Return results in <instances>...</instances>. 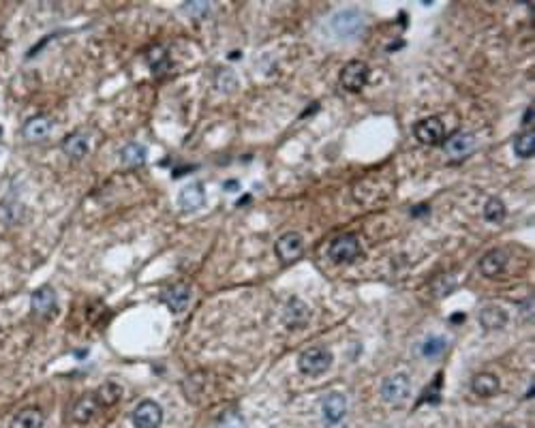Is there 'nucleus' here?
<instances>
[{
  "mask_svg": "<svg viewBox=\"0 0 535 428\" xmlns=\"http://www.w3.org/2000/svg\"><path fill=\"white\" fill-rule=\"evenodd\" d=\"M330 366H332V353L326 347H308L298 358V368L306 377L324 374Z\"/></svg>",
  "mask_w": 535,
  "mask_h": 428,
  "instance_id": "obj_1",
  "label": "nucleus"
},
{
  "mask_svg": "<svg viewBox=\"0 0 535 428\" xmlns=\"http://www.w3.org/2000/svg\"><path fill=\"white\" fill-rule=\"evenodd\" d=\"M411 396V382L405 372H396L382 384V398L392 407H403Z\"/></svg>",
  "mask_w": 535,
  "mask_h": 428,
  "instance_id": "obj_2",
  "label": "nucleus"
},
{
  "mask_svg": "<svg viewBox=\"0 0 535 428\" xmlns=\"http://www.w3.org/2000/svg\"><path fill=\"white\" fill-rule=\"evenodd\" d=\"M330 24H332L334 34H339L341 39H355L364 30V18L355 9H343V11H339L332 18Z\"/></svg>",
  "mask_w": 535,
  "mask_h": 428,
  "instance_id": "obj_3",
  "label": "nucleus"
},
{
  "mask_svg": "<svg viewBox=\"0 0 535 428\" xmlns=\"http://www.w3.org/2000/svg\"><path fill=\"white\" fill-rule=\"evenodd\" d=\"M368 77H370V69L366 63L362 61H351L343 67L341 71V86L347 90V92H360L366 84H368Z\"/></svg>",
  "mask_w": 535,
  "mask_h": 428,
  "instance_id": "obj_4",
  "label": "nucleus"
},
{
  "mask_svg": "<svg viewBox=\"0 0 535 428\" xmlns=\"http://www.w3.org/2000/svg\"><path fill=\"white\" fill-rule=\"evenodd\" d=\"M358 255H360V242L351 234H343V236L334 238L328 248V257L334 263H351L358 259Z\"/></svg>",
  "mask_w": 535,
  "mask_h": 428,
  "instance_id": "obj_5",
  "label": "nucleus"
},
{
  "mask_svg": "<svg viewBox=\"0 0 535 428\" xmlns=\"http://www.w3.org/2000/svg\"><path fill=\"white\" fill-rule=\"evenodd\" d=\"M475 150V135L469 131H456L443 141V152L450 160H462Z\"/></svg>",
  "mask_w": 535,
  "mask_h": 428,
  "instance_id": "obj_6",
  "label": "nucleus"
},
{
  "mask_svg": "<svg viewBox=\"0 0 535 428\" xmlns=\"http://www.w3.org/2000/svg\"><path fill=\"white\" fill-rule=\"evenodd\" d=\"M413 133H415L417 141L424 146H437L446 139V127L437 116H428V118L420 120L413 127Z\"/></svg>",
  "mask_w": 535,
  "mask_h": 428,
  "instance_id": "obj_7",
  "label": "nucleus"
},
{
  "mask_svg": "<svg viewBox=\"0 0 535 428\" xmlns=\"http://www.w3.org/2000/svg\"><path fill=\"white\" fill-rule=\"evenodd\" d=\"M163 424V409L154 401H141L133 411L135 428H160Z\"/></svg>",
  "mask_w": 535,
  "mask_h": 428,
  "instance_id": "obj_8",
  "label": "nucleus"
},
{
  "mask_svg": "<svg viewBox=\"0 0 535 428\" xmlns=\"http://www.w3.org/2000/svg\"><path fill=\"white\" fill-rule=\"evenodd\" d=\"M275 251H277V255H279V259L283 263L296 261L302 255V251H304V238L298 232H287V234H283L277 240Z\"/></svg>",
  "mask_w": 535,
  "mask_h": 428,
  "instance_id": "obj_9",
  "label": "nucleus"
},
{
  "mask_svg": "<svg viewBox=\"0 0 535 428\" xmlns=\"http://www.w3.org/2000/svg\"><path fill=\"white\" fill-rule=\"evenodd\" d=\"M160 300H163V304H165L170 310L182 313V310L191 304V300H193V289H191V285H187V283H176V285L168 287L163 294H160Z\"/></svg>",
  "mask_w": 535,
  "mask_h": 428,
  "instance_id": "obj_10",
  "label": "nucleus"
},
{
  "mask_svg": "<svg viewBox=\"0 0 535 428\" xmlns=\"http://www.w3.org/2000/svg\"><path fill=\"white\" fill-rule=\"evenodd\" d=\"M30 308H32V315L37 317H49L56 313L58 308V296L56 291H54L51 287H39L32 298H30Z\"/></svg>",
  "mask_w": 535,
  "mask_h": 428,
  "instance_id": "obj_11",
  "label": "nucleus"
},
{
  "mask_svg": "<svg viewBox=\"0 0 535 428\" xmlns=\"http://www.w3.org/2000/svg\"><path fill=\"white\" fill-rule=\"evenodd\" d=\"M508 261H510V257L503 248H493L479 259V272L486 279H495L505 272Z\"/></svg>",
  "mask_w": 535,
  "mask_h": 428,
  "instance_id": "obj_12",
  "label": "nucleus"
},
{
  "mask_svg": "<svg viewBox=\"0 0 535 428\" xmlns=\"http://www.w3.org/2000/svg\"><path fill=\"white\" fill-rule=\"evenodd\" d=\"M310 319V308L304 300L300 298H291L285 306V313H283V321L287 328H304L308 324Z\"/></svg>",
  "mask_w": 535,
  "mask_h": 428,
  "instance_id": "obj_13",
  "label": "nucleus"
},
{
  "mask_svg": "<svg viewBox=\"0 0 535 428\" xmlns=\"http://www.w3.org/2000/svg\"><path fill=\"white\" fill-rule=\"evenodd\" d=\"M51 131H54V120L49 116H32L22 127V135L28 141H43V139L49 137Z\"/></svg>",
  "mask_w": 535,
  "mask_h": 428,
  "instance_id": "obj_14",
  "label": "nucleus"
},
{
  "mask_svg": "<svg viewBox=\"0 0 535 428\" xmlns=\"http://www.w3.org/2000/svg\"><path fill=\"white\" fill-rule=\"evenodd\" d=\"M206 203V191L199 182L187 184L178 195V206L182 212H197Z\"/></svg>",
  "mask_w": 535,
  "mask_h": 428,
  "instance_id": "obj_15",
  "label": "nucleus"
},
{
  "mask_svg": "<svg viewBox=\"0 0 535 428\" xmlns=\"http://www.w3.org/2000/svg\"><path fill=\"white\" fill-rule=\"evenodd\" d=\"M501 384H499V377L493 372H477L475 377L471 379V390L473 394L482 396V398H491L499 392Z\"/></svg>",
  "mask_w": 535,
  "mask_h": 428,
  "instance_id": "obj_16",
  "label": "nucleus"
},
{
  "mask_svg": "<svg viewBox=\"0 0 535 428\" xmlns=\"http://www.w3.org/2000/svg\"><path fill=\"white\" fill-rule=\"evenodd\" d=\"M479 324L484 326V330H501L508 326V313L497 304H489L479 310Z\"/></svg>",
  "mask_w": 535,
  "mask_h": 428,
  "instance_id": "obj_17",
  "label": "nucleus"
},
{
  "mask_svg": "<svg viewBox=\"0 0 535 428\" xmlns=\"http://www.w3.org/2000/svg\"><path fill=\"white\" fill-rule=\"evenodd\" d=\"M88 148H90V144H88V135L84 131H73L71 135H67L63 139V152L73 160L84 158L88 154Z\"/></svg>",
  "mask_w": 535,
  "mask_h": 428,
  "instance_id": "obj_18",
  "label": "nucleus"
},
{
  "mask_svg": "<svg viewBox=\"0 0 535 428\" xmlns=\"http://www.w3.org/2000/svg\"><path fill=\"white\" fill-rule=\"evenodd\" d=\"M321 411H324L326 422H341L347 413V398L341 392H332L330 396H326L324 405H321Z\"/></svg>",
  "mask_w": 535,
  "mask_h": 428,
  "instance_id": "obj_19",
  "label": "nucleus"
},
{
  "mask_svg": "<svg viewBox=\"0 0 535 428\" xmlns=\"http://www.w3.org/2000/svg\"><path fill=\"white\" fill-rule=\"evenodd\" d=\"M99 409H101V405H99L96 396H94V394H88V396H82V398L73 405L71 417H73L77 424H88V422L96 415Z\"/></svg>",
  "mask_w": 535,
  "mask_h": 428,
  "instance_id": "obj_20",
  "label": "nucleus"
},
{
  "mask_svg": "<svg viewBox=\"0 0 535 428\" xmlns=\"http://www.w3.org/2000/svg\"><path fill=\"white\" fill-rule=\"evenodd\" d=\"M146 148L137 141H131L127 144L122 150H120V163L127 168V170H137L146 163Z\"/></svg>",
  "mask_w": 535,
  "mask_h": 428,
  "instance_id": "obj_21",
  "label": "nucleus"
},
{
  "mask_svg": "<svg viewBox=\"0 0 535 428\" xmlns=\"http://www.w3.org/2000/svg\"><path fill=\"white\" fill-rule=\"evenodd\" d=\"M43 411L37 407H26L22 411H18L9 424V428H41L43 426Z\"/></svg>",
  "mask_w": 535,
  "mask_h": 428,
  "instance_id": "obj_22",
  "label": "nucleus"
},
{
  "mask_svg": "<svg viewBox=\"0 0 535 428\" xmlns=\"http://www.w3.org/2000/svg\"><path fill=\"white\" fill-rule=\"evenodd\" d=\"M94 396H96V401H99L101 407H114V405L122 398V388H120L118 384L107 382V384H103V386L99 388V392H96Z\"/></svg>",
  "mask_w": 535,
  "mask_h": 428,
  "instance_id": "obj_23",
  "label": "nucleus"
},
{
  "mask_svg": "<svg viewBox=\"0 0 535 428\" xmlns=\"http://www.w3.org/2000/svg\"><path fill=\"white\" fill-rule=\"evenodd\" d=\"M148 63H150V69H152V73L154 75H160V73H165L168 69H170V56H168V51L163 49V47H152L150 51H148Z\"/></svg>",
  "mask_w": 535,
  "mask_h": 428,
  "instance_id": "obj_24",
  "label": "nucleus"
},
{
  "mask_svg": "<svg viewBox=\"0 0 535 428\" xmlns=\"http://www.w3.org/2000/svg\"><path fill=\"white\" fill-rule=\"evenodd\" d=\"M514 152L520 158H531L535 154V133H533V129L516 135V139H514Z\"/></svg>",
  "mask_w": 535,
  "mask_h": 428,
  "instance_id": "obj_25",
  "label": "nucleus"
},
{
  "mask_svg": "<svg viewBox=\"0 0 535 428\" xmlns=\"http://www.w3.org/2000/svg\"><path fill=\"white\" fill-rule=\"evenodd\" d=\"M505 214H508V210H505V203L499 199V197H491L489 201H486V206H484V219L489 221V223H503L505 221Z\"/></svg>",
  "mask_w": 535,
  "mask_h": 428,
  "instance_id": "obj_26",
  "label": "nucleus"
},
{
  "mask_svg": "<svg viewBox=\"0 0 535 428\" xmlns=\"http://www.w3.org/2000/svg\"><path fill=\"white\" fill-rule=\"evenodd\" d=\"M214 86H217V90H219V92L229 94V92H234V90H236V86H238V77H236V73H234L232 69H221L217 75H214Z\"/></svg>",
  "mask_w": 535,
  "mask_h": 428,
  "instance_id": "obj_27",
  "label": "nucleus"
},
{
  "mask_svg": "<svg viewBox=\"0 0 535 428\" xmlns=\"http://www.w3.org/2000/svg\"><path fill=\"white\" fill-rule=\"evenodd\" d=\"M446 347H448V341L443 336H431L422 345V355L424 358H439L446 351Z\"/></svg>",
  "mask_w": 535,
  "mask_h": 428,
  "instance_id": "obj_28",
  "label": "nucleus"
},
{
  "mask_svg": "<svg viewBox=\"0 0 535 428\" xmlns=\"http://www.w3.org/2000/svg\"><path fill=\"white\" fill-rule=\"evenodd\" d=\"M454 287H456V279H454L452 275H441V277H437V279L431 283V289H433V296H435V298L448 296Z\"/></svg>",
  "mask_w": 535,
  "mask_h": 428,
  "instance_id": "obj_29",
  "label": "nucleus"
},
{
  "mask_svg": "<svg viewBox=\"0 0 535 428\" xmlns=\"http://www.w3.org/2000/svg\"><path fill=\"white\" fill-rule=\"evenodd\" d=\"M219 428H246V420L238 409H229L219 417Z\"/></svg>",
  "mask_w": 535,
  "mask_h": 428,
  "instance_id": "obj_30",
  "label": "nucleus"
},
{
  "mask_svg": "<svg viewBox=\"0 0 535 428\" xmlns=\"http://www.w3.org/2000/svg\"><path fill=\"white\" fill-rule=\"evenodd\" d=\"M182 9H184L191 18L203 20V18L208 15V11H210V5H208V3H189V5H184Z\"/></svg>",
  "mask_w": 535,
  "mask_h": 428,
  "instance_id": "obj_31",
  "label": "nucleus"
},
{
  "mask_svg": "<svg viewBox=\"0 0 535 428\" xmlns=\"http://www.w3.org/2000/svg\"><path fill=\"white\" fill-rule=\"evenodd\" d=\"M533 116H535V112H533V105H531V107H527V112L522 116V127H533Z\"/></svg>",
  "mask_w": 535,
  "mask_h": 428,
  "instance_id": "obj_32",
  "label": "nucleus"
},
{
  "mask_svg": "<svg viewBox=\"0 0 535 428\" xmlns=\"http://www.w3.org/2000/svg\"><path fill=\"white\" fill-rule=\"evenodd\" d=\"M324 428H345V424H341V422H328Z\"/></svg>",
  "mask_w": 535,
  "mask_h": 428,
  "instance_id": "obj_33",
  "label": "nucleus"
},
{
  "mask_svg": "<svg viewBox=\"0 0 535 428\" xmlns=\"http://www.w3.org/2000/svg\"><path fill=\"white\" fill-rule=\"evenodd\" d=\"M497 428H514V426H497Z\"/></svg>",
  "mask_w": 535,
  "mask_h": 428,
  "instance_id": "obj_34",
  "label": "nucleus"
}]
</instances>
